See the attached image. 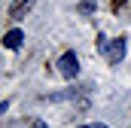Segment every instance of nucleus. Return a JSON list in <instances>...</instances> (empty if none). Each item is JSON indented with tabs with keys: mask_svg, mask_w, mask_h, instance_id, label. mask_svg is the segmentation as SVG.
Wrapping results in <instances>:
<instances>
[{
	"mask_svg": "<svg viewBox=\"0 0 131 128\" xmlns=\"http://www.w3.org/2000/svg\"><path fill=\"white\" fill-rule=\"evenodd\" d=\"M98 52H101L110 64H119L122 58H125V52H128V40H125V37H119V40H113V43H110V40L101 34V37H98Z\"/></svg>",
	"mask_w": 131,
	"mask_h": 128,
	"instance_id": "obj_1",
	"label": "nucleus"
},
{
	"mask_svg": "<svg viewBox=\"0 0 131 128\" xmlns=\"http://www.w3.org/2000/svg\"><path fill=\"white\" fill-rule=\"evenodd\" d=\"M58 73L64 79H76L79 76V58H76V52H64L58 58Z\"/></svg>",
	"mask_w": 131,
	"mask_h": 128,
	"instance_id": "obj_2",
	"label": "nucleus"
},
{
	"mask_svg": "<svg viewBox=\"0 0 131 128\" xmlns=\"http://www.w3.org/2000/svg\"><path fill=\"white\" fill-rule=\"evenodd\" d=\"M21 40H25V31H18V28H15V31H9L6 37H3V46H6V49H18V46H21Z\"/></svg>",
	"mask_w": 131,
	"mask_h": 128,
	"instance_id": "obj_3",
	"label": "nucleus"
},
{
	"mask_svg": "<svg viewBox=\"0 0 131 128\" xmlns=\"http://www.w3.org/2000/svg\"><path fill=\"white\" fill-rule=\"evenodd\" d=\"M28 6H31V0H25V3H18V6H12V15H15V18H21Z\"/></svg>",
	"mask_w": 131,
	"mask_h": 128,
	"instance_id": "obj_4",
	"label": "nucleus"
},
{
	"mask_svg": "<svg viewBox=\"0 0 131 128\" xmlns=\"http://www.w3.org/2000/svg\"><path fill=\"white\" fill-rule=\"evenodd\" d=\"M79 128H107L104 122H89V125H79Z\"/></svg>",
	"mask_w": 131,
	"mask_h": 128,
	"instance_id": "obj_5",
	"label": "nucleus"
},
{
	"mask_svg": "<svg viewBox=\"0 0 131 128\" xmlns=\"http://www.w3.org/2000/svg\"><path fill=\"white\" fill-rule=\"evenodd\" d=\"M34 128H46V122H40V119H37V122H34Z\"/></svg>",
	"mask_w": 131,
	"mask_h": 128,
	"instance_id": "obj_6",
	"label": "nucleus"
}]
</instances>
